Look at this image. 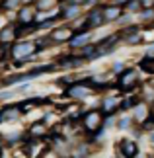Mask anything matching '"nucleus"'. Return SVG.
<instances>
[{
  "label": "nucleus",
  "mask_w": 154,
  "mask_h": 158,
  "mask_svg": "<svg viewBox=\"0 0 154 158\" xmlns=\"http://www.w3.org/2000/svg\"><path fill=\"white\" fill-rule=\"evenodd\" d=\"M35 51H37L35 41H18V43L12 47V57L16 60H26V59L31 57V55H35Z\"/></svg>",
  "instance_id": "nucleus-2"
},
{
  "label": "nucleus",
  "mask_w": 154,
  "mask_h": 158,
  "mask_svg": "<svg viewBox=\"0 0 154 158\" xmlns=\"http://www.w3.org/2000/svg\"><path fill=\"white\" fill-rule=\"evenodd\" d=\"M127 2H129V0H113L111 4H115V6H123V4H127Z\"/></svg>",
  "instance_id": "nucleus-24"
},
{
  "label": "nucleus",
  "mask_w": 154,
  "mask_h": 158,
  "mask_svg": "<svg viewBox=\"0 0 154 158\" xmlns=\"http://www.w3.org/2000/svg\"><path fill=\"white\" fill-rule=\"evenodd\" d=\"M2 69H4V64H2V63H0V72H2Z\"/></svg>",
  "instance_id": "nucleus-29"
},
{
  "label": "nucleus",
  "mask_w": 154,
  "mask_h": 158,
  "mask_svg": "<svg viewBox=\"0 0 154 158\" xmlns=\"http://www.w3.org/2000/svg\"><path fill=\"white\" fill-rule=\"evenodd\" d=\"M127 10L129 12H137V10H143V6H140L139 0H129V2H127Z\"/></svg>",
  "instance_id": "nucleus-19"
},
{
  "label": "nucleus",
  "mask_w": 154,
  "mask_h": 158,
  "mask_svg": "<svg viewBox=\"0 0 154 158\" xmlns=\"http://www.w3.org/2000/svg\"><path fill=\"white\" fill-rule=\"evenodd\" d=\"M6 57V49H2V47H0V60H2Z\"/></svg>",
  "instance_id": "nucleus-26"
},
{
  "label": "nucleus",
  "mask_w": 154,
  "mask_h": 158,
  "mask_svg": "<svg viewBox=\"0 0 154 158\" xmlns=\"http://www.w3.org/2000/svg\"><path fill=\"white\" fill-rule=\"evenodd\" d=\"M16 37H18V29L12 26V23L0 29V43H12Z\"/></svg>",
  "instance_id": "nucleus-11"
},
{
  "label": "nucleus",
  "mask_w": 154,
  "mask_h": 158,
  "mask_svg": "<svg viewBox=\"0 0 154 158\" xmlns=\"http://www.w3.org/2000/svg\"><path fill=\"white\" fill-rule=\"evenodd\" d=\"M121 14H123V8L121 6H115V4H109L106 8H102L103 22H115L117 18H121Z\"/></svg>",
  "instance_id": "nucleus-8"
},
{
  "label": "nucleus",
  "mask_w": 154,
  "mask_h": 158,
  "mask_svg": "<svg viewBox=\"0 0 154 158\" xmlns=\"http://www.w3.org/2000/svg\"><path fill=\"white\" fill-rule=\"evenodd\" d=\"M154 39V29H150V31H146V35H143V41H152Z\"/></svg>",
  "instance_id": "nucleus-22"
},
{
  "label": "nucleus",
  "mask_w": 154,
  "mask_h": 158,
  "mask_svg": "<svg viewBox=\"0 0 154 158\" xmlns=\"http://www.w3.org/2000/svg\"><path fill=\"white\" fill-rule=\"evenodd\" d=\"M137 158H148V156H143V154H140V156H139V154H137Z\"/></svg>",
  "instance_id": "nucleus-28"
},
{
  "label": "nucleus",
  "mask_w": 154,
  "mask_h": 158,
  "mask_svg": "<svg viewBox=\"0 0 154 158\" xmlns=\"http://www.w3.org/2000/svg\"><path fill=\"white\" fill-rule=\"evenodd\" d=\"M72 35H74V33H72L70 27H57L49 37H51L53 41H57V43H60V41H70Z\"/></svg>",
  "instance_id": "nucleus-10"
},
{
  "label": "nucleus",
  "mask_w": 154,
  "mask_h": 158,
  "mask_svg": "<svg viewBox=\"0 0 154 158\" xmlns=\"http://www.w3.org/2000/svg\"><path fill=\"white\" fill-rule=\"evenodd\" d=\"M117 84H119V88L125 90V92L137 88V84H139V72L135 70V69H125L119 74V82H117Z\"/></svg>",
  "instance_id": "nucleus-3"
},
{
  "label": "nucleus",
  "mask_w": 154,
  "mask_h": 158,
  "mask_svg": "<svg viewBox=\"0 0 154 158\" xmlns=\"http://www.w3.org/2000/svg\"><path fill=\"white\" fill-rule=\"evenodd\" d=\"M119 152L125 158H137L139 147H137L135 141H131V139H123V141H119Z\"/></svg>",
  "instance_id": "nucleus-6"
},
{
  "label": "nucleus",
  "mask_w": 154,
  "mask_h": 158,
  "mask_svg": "<svg viewBox=\"0 0 154 158\" xmlns=\"http://www.w3.org/2000/svg\"><path fill=\"white\" fill-rule=\"evenodd\" d=\"M55 4H57V0H37V6H35V8H39V10H53Z\"/></svg>",
  "instance_id": "nucleus-17"
},
{
  "label": "nucleus",
  "mask_w": 154,
  "mask_h": 158,
  "mask_svg": "<svg viewBox=\"0 0 154 158\" xmlns=\"http://www.w3.org/2000/svg\"><path fill=\"white\" fill-rule=\"evenodd\" d=\"M103 109H106V111H117V109H119V100L117 98H106L103 100Z\"/></svg>",
  "instance_id": "nucleus-15"
},
{
  "label": "nucleus",
  "mask_w": 154,
  "mask_h": 158,
  "mask_svg": "<svg viewBox=\"0 0 154 158\" xmlns=\"http://www.w3.org/2000/svg\"><path fill=\"white\" fill-rule=\"evenodd\" d=\"M35 20V8L33 6H22V10H20V18H18V22L22 23V26H29Z\"/></svg>",
  "instance_id": "nucleus-9"
},
{
  "label": "nucleus",
  "mask_w": 154,
  "mask_h": 158,
  "mask_svg": "<svg viewBox=\"0 0 154 158\" xmlns=\"http://www.w3.org/2000/svg\"><path fill=\"white\" fill-rule=\"evenodd\" d=\"M90 41V31H82L80 35H72V39H70V43H72V47H82L84 43H88Z\"/></svg>",
  "instance_id": "nucleus-13"
},
{
  "label": "nucleus",
  "mask_w": 154,
  "mask_h": 158,
  "mask_svg": "<svg viewBox=\"0 0 154 158\" xmlns=\"http://www.w3.org/2000/svg\"><path fill=\"white\" fill-rule=\"evenodd\" d=\"M140 2V6H143V8H150V6L154 4V0H139Z\"/></svg>",
  "instance_id": "nucleus-23"
},
{
  "label": "nucleus",
  "mask_w": 154,
  "mask_h": 158,
  "mask_svg": "<svg viewBox=\"0 0 154 158\" xmlns=\"http://www.w3.org/2000/svg\"><path fill=\"white\" fill-rule=\"evenodd\" d=\"M146 117H148V109H146L144 106H137V109H135V119L137 121H146Z\"/></svg>",
  "instance_id": "nucleus-16"
},
{
  "label": "nucleus",
  "mask_w": 154,
  "mask_h": 158,
  "mask_svg": "<svg viewBox=\"0 0 154 158\" xmlns=\"http://www.w3.org/2000/svg\"><path fill=\"white\" fill-rule=\"evenodd\" d=\"M103 23L106 22H103V16H102V8H96V10H92L88 14V18H86V31L92 29V27H100Z\"/></svg>",
  "instance_id": "nucleus-7"
},
{
  "label": "nucleus",
  "mask_w": 154,
  "mask_h": 158,
  "mask_svg": "<svg viewBox=\"0 0 154 158\" xmlns=\"http://www.w3.org/2000/svg\"><path fill=\"white\" fill-rule=\"evenodd\" d=\"M131 123V121H129V117H123L119 123H117V127H119V129H127V125Z\"/></svg>",
  "instance_id": "nucleus-21"
},
{
  "label": "nucleus",
  "mask_w": 154,
  "mask_h": 158,
  "mask_svg": "<svg viewBox=\"0 0 154 158\" xmlns=\"http://www.w3.org/2000/svg\"><path fill=\"white\" fill-rule=\"evenodd\" d=\"M22 2H33V0H22Z\"/></svg>",
  "instance_id": "nucleus-30"
},
{
  "label": "nucleus",
  "mask_w": 154,
  "mask_h": 158,
  "mask_svg": "<svg viewBox=\"0 0 154 158\" xmlns=\"http://www.w3.org/2000/svg\"><path fill=\"white\" fill-rule=\"evenodd\" d=\"M23 150H26L27 158H45L47 154V144L37 141V139H33V141H29L26 147H23Z\"/></svg>",
  "instance_id": "nucleus-5"
},
{
  "label": "nucleus",
  "mask_w": 154,
  "mask_h": 158,
  "mask_svg": "<svg viewBox=\"0 0 154 158\" xmlns=\"http://www.w3.org/2000/svg\"><path fill=\"white\" fill-rule=\"evenodd\" d=\"M140 69L146 70V72H150V74H154V59H148V57H146L143 63H140Z\"/></svg>",
  "instance_id": "nucleus-18"
},
{
  "label": "nucleus",
  "mask_w": 154,
  "mask_h": 158,
  "mask_svg": "<svg viewBox=\"0 0 154 158\" xmlns=\"http://www.w3.org/2000/svg\"><path fill=\"white\" fill-rule=\"evenodd\" d=\"M20 2H22V0H6V2H4V8H18Z\"/></svg>",
  "instance_id": "nucleus-20"
},
{
  "label": "nucleus",
  "mask_w": 154,
  "mask_h": 158,
  "mask_svg": "<svg viewBox=\"0 0 154 158\" xmlns=\"http://www.w3.org/2000/svg\"><path fill=\"white\" fill-rule=\"evenodd\" d=\"M103 121H106V115L102 113V109H92L84 115V129L88 133H98L103 127Z\"/></svg>",
  "instance_id": "nucleus-1"
},
{
  "label": "nucleus",
  "mask_w": 154,
  "mask_h": 158,
  "mask_svg": "<svg viewBox=\"0 0 154 158\" xmlns=\"http://www.w3.org/2000/svg\"><path fill=\"white\" fill-rule=\"evenodd\" d=\"M20 113H22V109L20 106H12V107H6L0 111V121H14L20 117Z\"/></svg>",
  "instance_id": "nucleus-12"
},
{
  "label": "nucleus",
  "mask_w": 154,
  "mask_h": 158,
  "mask_svg": "<svg viewBox=\"0 0 154 158\" xmlns=\"http://www.w3.org/2000/svg\"><path fill=\"white\" fill-rule=\"evenodd\" d=\"M94 92H96V88H92L88 80H82L78 84H72L66 94L72 96V98H88V96H92Z\"/></svg>",
  "instance_id": "nucleus-4"
},
{
  "label": "nucleus",
  "mask_w": 154,
  "mask_h": 158,
  "mask_svg": "<svg viewBox=\"0 0 154 158\" xmlns=\"http://www.w3.org/2000/svg\"><path fill=\"white\" fill-rule=\"evenodd\" d=\"M29 135H31L33 139H39L43 135H47V127L43 125V123H35V125L29 127Z\"/></svg>",
  "instance_id": "nucleus-14"
},
{
  "label": "nucleus",
  "mask_w": 154,
  "mask_h": 158,
  "mask_svg": "<svg viewBox=\"0 0 154 158\" xmlns=\"http://www.w3.org/2000/svg\"><path fill=\"white\" fill-rule=\"evenodd\" d=\"M113 70H123V63H115V66H113Z\"/></svg>",
  "instance_id": "nucleus-25"
},
{
  "label": "nucleus",
  "mask_w": 154,
  "mask_h": 158,
  "mask_svg": "<svg viewBox=\"0 0 154 158\" xmlns=\"http://www.w3.org/2000/svg\"><path fill=\"white\" fill-rule=\"evenodd\" d=\"M150 143L154 144V133H152V135H150Z\"/></svg>",
  "instance_id": "nucleus-27"
}]
</instances>
